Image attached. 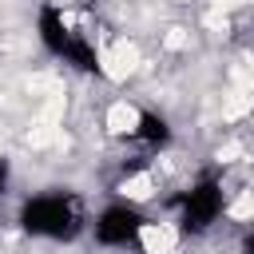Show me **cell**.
Returning <instances> with one entry per match:
<instances>
[{"mask_svg":"<svg viewBox=\"0 0 254 254\" xmlns=\"http://www.w3.org/2000/svg\"><path fill=\"white\" fill-rule=\"evenodd\" d=\"M20 218H24V230H32L40 238H71L83 226V210L67 194H36Z\"/></svg>","mask_w":254,"mask_h":254,"instance_id":"1","label":"cell"},{"mask_svg":"<svg viewBox=\"0 0 254 254\" xmlns=\"http://www.w3.org/2000/svg\"><path fill=\"white\" fill-rule=\"evenodd\" d=\"M139 222H143V218L135 214V206H131V202H119V206H107V210L99 214L95 234H99V242H107V246H127V242H135Z\"/></svg>","mask_w":254,"mask_h":254,"instance_id":"2","label":"cell"}]
</instances>
